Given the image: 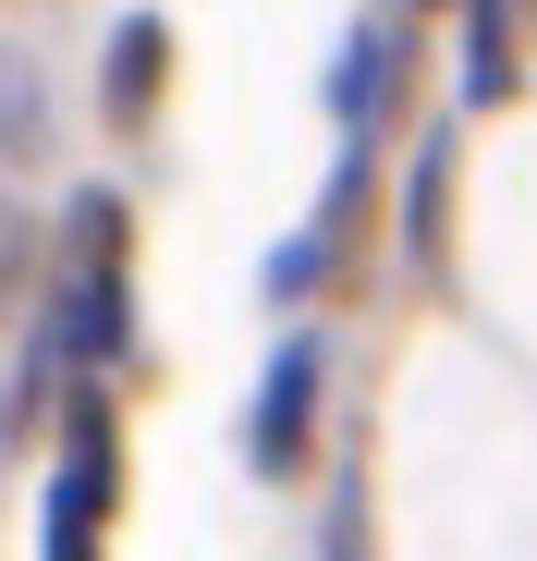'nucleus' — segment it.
Listing matches in <instances>:
<instances>
[{"label": "nucleus", "mask_w": 537, "mask_h": 561, "mask_svg": "<svg viewBox=\"0 0 537 561\" xmlns=\"http://www.w3.org/2000/svg\"><path fill=\"white\" fill-rule=\"evenodd\" d=\"M318 379H330L318 330H294L282 354H268V379H256V403H244V463H256V477H294V463H306V439H318Z\"/></svg>", "instance_id": "nucleus-1"}, {"label": "nucleus", "mask_w": 537, "mask_h": 561, "mask_svg": "<svg viewBox=\"0 0 537 561\" xmlns=\"http://www.w3.org/2000/svg\"><path fill=\"white\" fill-rule=\"evenodd\" d=\"M111 489H123V463H111V427H99V403H73V451H61V477H49V561H99Z\"/></svg>", "instance_id": "nucleus-2"}, {"label": "nucleus", "mask_w": 537, "mask_h": 561, "mask_svg": "<svg viewBox=\"0 0 537 561\" xmlns=\"http://www.w3.org/2000/svg\"><path fill=\"white\" fill-rule=\"evenodd\" d=\"M391 99H403V25H391V13H367V25L342 37V61H330V123L367 147V135L391 123Z\"/></svg>", "instance_id": "nucleus-3"}, {"label": "nucleus", "mask_w": 537, "mask_h": 561, "mask_svg": "<svg viewBox=\"0 0 537 561\" xmlns=\"http://www.w3.org/2000/svg\"><path fill=\"white\" fill-rule=\"evenodd\" d=\"M171 85V25L159 13H123L111 25V61H99V99H111V123H147V99Z\"/></svg>", "instance_id": "nucleus-4"}, {"label": "nucleus", "mask_w": 537, "mask_h": 561, "mask_svg": "<svg viewBox=\"0 0 537 561\" xmlns=\"http://www.w3.org/2000/svg\"><path fill=\"white\" fill-rule=\"evenodd\" d=\"M49 147V73L0 37V159H37Z\"/></svg>", "instance_id": "nucleus-5"}, {"label": "nucleus", "mask_w": 537, "mask_h": 561, "mask_svg": "<svg viewBox=\"0 0 537 561\" xmlns=\"http://www.w3.org/2000/svg\"><path fill=\"white\" fill-rule=\"evenodd\" d=\"M513 85V0H465V111Z\"/></svg>", "instance_id": "nucleus-6"}, {"label": "nucleus", "mask_w": 537, "mask_h": 561, "mask_svg": "<svg viewBox=\"0 0 537 561\" xmlns=\"http://www.w3.org/2000/svg\"><path fill=\"white\" fill-rule=\"evenodd\" d=\"M439 208H453V135H427V147H415V183H403V244H415V268H439Z\"/></svg>", "instance_id": "nucleus-7"}, {"label": "nucleus", "mask_w": 537, "mask_h": 561, "mask_svg": "<svg viewBox=\"0 0 537 561\" xmlns=\"http://www.w3.org/2000/svg\"><path fill=\"white\" fill-rule=\"evenodd\" d=\"M318 268H330V232H294L282 256H268V294H282V306H294V294H306V280H318Z\"/></svg>", "instance_id": "nucleus-8"}, {"label": "nucleus", "mask_w": 537, "mask_h": 561, "mask_svg": "<svg viewBox=\"0 0 537 561\" xmlns=\"http://www.w3.org/2000/svg\"><path fill=\"white\" fill-rule=\"evenodd\" d=\"M0 268H13V220H0Z\"/></svg>", "instance_id": "nucleus-9"}, {"label": "nucleus", "mask_w": 537, "mask_h": 561, "mask_svg": "<svg viewBox=\"0 0 537 561\" xmlns=\"http://www.w3.org/2000/svg\"><path fill=\"white\" fill-rule=\"evenodd\" d=\"M415 13H439V0H415Z\"/></svg>", "instance_id": "nucleus-10"}]
</instances>
